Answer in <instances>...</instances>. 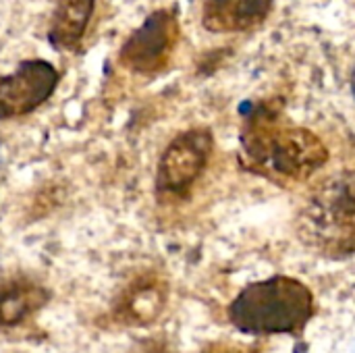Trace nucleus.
Returning a JSON list of instances; mask_svg holds the SVG:
<instances>
[{"instance_id": "obj_1", "label": "nucleus", "mask_w": 355, "mask_h": 353, "mask_svg": "<svg viewBox=\"0 0 355 353\" xmlns=\"http://www.w3.org/2000/svg\"><path fill=\"white\" fill-rule=\"evenodd\" d=\"M312 316V291L291 277L252 283L229 306V320L248 335H300Z\"/></svg>"}, {"instance_id": "obj_2", "label": "nucleus", "mask_w": 355, "mask_h": 353, "mask_svg": "<svg viewBox=\"0 0 355 353\" xmlns=\"http://www.w3.org/2000/svg\"><path fill=\"white\" fill-rule=\"evenodd\" d=\"M241 141L250 162L277 179L304 181L329 158L324 144L314 133L277 125L264 112L248 119Z\"/></svg>"}, {"instance_id": "obj_3", "label": "nucleus", "mask_w": 355, "mask_h": 353, "mask_svg": "<svg viewBox=\"0 0 355 353\" xmlns=\"http://www.w3.org/2000/svg\"><path fill=\"white\" fill-rule=\"evenodd\" d=\"M297 229L306 246L324 256L355 254V171L329 179L306 200Z\"/></svg>"}, {"instance_id": "obj_4", "label": "nucleus", "mask_w": 355, "mask_h": 353, "mask_svg": "<svg viewBox=\"0 0 355 353\" xmlns=\"http://www.w3.org/2000/svg\"><path fill=\"white\" fill-rule=\"evenodd\" d=\"M212 154V135L206 129L179 133L162 152L156 171L160 196H183L202 177Z\"/></svg>"}, {"instance_id": "obj_5", "label": "nucleus", "mask_w": 355, "mask_h": 353, "mask_svg": "<svg viewBox=\"0 0 355 353\" xmlns=\"http://www.w3.org/2000/svg\"><path fill=\"white\" fill-rule=\"evenodd\" d=\"M179 42V21L166 10L158 8L144 19V23L125 40L119 52L121 64L127 69L150 75L162 71Z\"/></svg>"}, {"instance_id": "obj_6", "label": "nucleus", "mask_w": 355, "mask_h": 353, "mask_svg": "<svg viewBox=\"0 0 355 353\" xmlns=\"http://www.w3.org/2000/svg\"><path fill=\"white\" fill-rule=\"evenodd\" d=\"M58 81L56 67L42 58L23 60L10 75H0V121L40 108L54 94Z\"/></svg>"}, {"instance_id": "obj_7", "label": "nucleus", "mask_w": 355, "mask_h": 353, "mask_svg": "<svg viewBox=\"0 0 355 353\" xmlns=\"http://www.w3.org/2000/svg\"><path fill=\"white\" fill-rule=\"evenodd\" d=\"M168 302V285L154 273H144L131 279L112 304V316L125 327L154 325Z\"/></svg>"}, {"instance_id": "obj_8", "label": "nucleus", "mask_w": 355, "mask_h": 353, "mask_svg": "<svg viewBox=\"0 0 355 353\" xmlns=\"http://www.w3.org/2000/svg\"><path fill=\"white\" fill-rule=\"evenodd\" d=\"M275 0H206L202 23L212 33L248 31L260 25Z\"/></svg>"}, {"instance_id": "obj_9", "label": "nucleus", "mask_w": 355, "mask_h": 353, "mask_svg": "<svg viewBox=\"0 0 355 353\" xmlns=\"http://www.w3.org/2000/svg\"><path fill=\"white\" fill-rule=\"evenodd\" d=\"M48 289L29 279H12L0 283V327H21L33 318L48 304Z\"/></svg>"}, {"instance_id": "obj_10", "label": "nucleus", "mask_w": 355, "mask_h": 353, "mask_svg": "<svg viewBox=\"0 0 355 353\" xmlns=\"http://www.w3.org/2000/svg\"><path fill=\"white\" fill-rule=\"evenodd\" d=\"M94 8L96 0H58L48 27L50 46L58 52L77 50L87 31Z\"/></svg>"}, {"instance_id": "obj_11", "label": "nucleus", "mask_w": 355, "mask_h": 353, "mask_svg": "<svg viewBox=\"0 0 355 353\" xmlns=\"http://www.w3.org/2000/svg\"><path fill=\"white\" fill-rule=\"evenodd\" d=\"M202 353H254L248 347H239V345H231V343H214L210 347H206Z\"/></svg>"}, {"instance_id": "obj_12", "label": "nucleus", "mask_w": 355, "mask_h": 353, "mask_svg": "<svg viewBox=\"0 0 355 353\" xmlns=\"http://www.w3.org/2000/svg\"><path fill=\"white\" fill-rule=\"evenodd\" d=\"M352 85H354V96H355V73H354V77H352Z\"/></svg>"}]
</instances>
